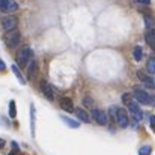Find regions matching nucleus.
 <instances>
[{"mask_svg":"<svg viewBox=\"0 0 155 155\" xmlns=\"http://www.w3.org/2000/svg\"><path fill=\"white\" fill-rule=\"evenodd\" d=\"M33 51H32V48L30 47H27V45H24V47H21L17 54H15V60H17V66L18 68H24L32 59H33Z\"/></svg>","mask_w":155,"mask_h":155,"instance_id":"nucleus-1","label":"nucleus"},{"mask_svg":"<svg viewBox=\"0 0 155 155\" xmlns=\"http://www.w3.org/2000/svg\"><path fill=\"white\" fill-rule=\"evenodd\" d=\"M20 41H21V33H20L18 29H12V30L6 32V35H5V42H6V45H8L9 48H15V47L20 44Z\"/></svg>","mask_w":155,"mask_h":155,"instance_id":"nucleus-2","label":"nucleus"},{"mask_svg":"<svg viewBox=\"0 0 155 155\" xmlns=\"http://www.w3.org/2000/svg\"><path fill=\"white\" fill-rule=\"evenodd\" d=\"M116 124H117L120 128H127L128 124H130L128 113H127V110L122 108V107H117V108H116Z\"/></svg>","mask_w":155,"mask_h":155,"instance_id":"nucleus-3","label":"nucleus"},{"mask_svg":"<svg viewBox=\"0 0 155 155\" xmlns=\"http://www.w3.org/2000/svg\"><path fill=\"white\" fill-rule=\"evenodd\" d=\"M0 23H2V27H3L6 32H9V30H12V29H17V26H18V18H17L15 15H8V17H3Z\"/></svg>","mask_w":155,"mask_h":155,"instance_id":"nucleus-4","label":"nucleus"},{"mask_svg":"<svg viewBox=\"0 0 155 155\" xmlns=\"http://www.w3.org/2000/svg\"><path fill=\"white\" fill-rule=\"evenodd\" d=\"M127 107H128V110H130V113H131V116L134 117L136 122H140V120L143 119V111H142V108L139 107V103H137V101L133 100Z\"/></svg>","mask_w":155,"mask_h":155,"instance_id":"nucleus-5","label":"nucleus"},{"mask_svg":"<svg viewBox=\"0 0 155 155\" xmlns=\"http://www.w3.org/2000/svg\"><path fill=\"white\" fill-rule=\"evenodd\" d=\"M133 98L139 104L148 105V104H149V100H151V95H149L148 92H145L143 89H134V91H133Z\"/></svg>","mask_w":155,"mask_h":155,"instance_id":"nucleus-6","label":"nucleus"},{"mask_svg":"<svg viewBox=\"0 0 155 155\" xmlns=\"http://www.w3.org/2000/svg\"><path fill=\"white\" fill-rule=\"evenodd\" d=\"M92 119L98 124V125H107L108 124V116L107 113L101 108H94L92 110Z\"/></svg>","mask_w":155,"mask_h":155,"instance_id":"nucleus-7","label":"nucleus"},{"mask_svg":"<svg viewBox=\"0 0 155 155\" xmlns=\"http://www.w3.org/2000/svg\"><path fill=\"white\" fill-rule=\"evenodd\" d=\"M18 9V5L15 0H0V11L5 14H11L15 12Z\"/></svg>","mask_w":155,"mask_h":155,"instance_id":"nucleus-8","label":"nucleus"},{"mask_svg":"<svg viewBox=\"0 0 155 155\" xmlns=\"http://www.w3.org/2000/svg\"><path fill=\"white\" fill-rule=\"evenodd\" d=\"M41 91L44 94V97L48 100V101H53L54 100V92H53V87L47 83V81H41Z\"/></svg>","mask_w":155,"mask_h":155,"instance_id":"nucleus-9","label":"nucleus"},{"mask_svg":"<svg viewBox=\"0 0 155 155\" xmlns=\"http://www.w3.org/2000/svg\"><path fill=\"white\" fill-rule=\"evenodd\" d=\"M60 107H62L65 111H68V113L74 111V108H75L71 98H60Z\"/></svg>","mask_w":155,"mask_h":155,"instance_id":"nucleus-10","label":"nucleus"},{"mask_svg":"<svg viewBox=\"0 0 155 155\" xmlns=\"http://www.w3.org/2000/svg\"><path fill=\"white\" fill-rule=\"evenodd\" d=\"M145 41L151 48L155 50V29H148V32L145 35Z\"/></svg>","mask_w":155,"mask_h":155,"instance_id":"nucleus-11","label":"nucleus"},{"mask_svg":"<svg viewBox=\"0 0 155 155\" xmlns=\"http://www.w3.org/2000/svg\"><path fill=\"white\" fill-rule=\"evenodd\" d=\"M74 110H75V114H77V117H78L80 120H83L84 124L91 122V116L87 114V111H86L84 108H81V107H77V108H74Z\"/></svg>","mask_w":155,"mask_h":155,"instance_id":"nucleus-12","label":"nucleus"},{"mask_svg":"<svg viewBox=\"0 0 155 155\" xmlns=\"http://www.w3.org/2000/svg\"><path fill=\"white\" fill-rule=\"evenodd\" d=\"M137 77H139L146 86H154V80H152L148 74H145L143 71H137Z\"/></svg>","mask_w":155,"mask_h":155,"instance_id":"nucleus-13","label":"nucleus"},{"mask_svg":"<svg viewBox=\"0 0 155 155\" xmlns=\"http://www.w3.org/2000/svg\"><path fill=\"white\" fill-rule=\"evenodd\" d=\"M36 72H38V63H36L35 60H32V62H30V66H29V72H27L29 80H33L35 75H36Z\"/></svg>","mask_w":155,"mask_h":155,"instance_id":"nucleus-14","label":"nucleus"},{"mask_svg":"<svg viewBox=\"0 0 155 155\" xmlns=\"http://www.w3.org/2000/svg\"><path fill=\"white\" fill-rule=\"evenodd\" d=\"M11 69H12V72L15 74V77L18 78V81H20L21 84H26V78L21 75V72H20V68H18L17 65H12V66H11Z\"/></svg>","mask_w":155,"mask_h":155,"instance_id":"nucleus-15","label":"nucleus"},{"mask_svg":"<svg viewBox=\"0 0 155 155\" xmlns=\"http://www.w3.org/2000/svg\"><path fill=\"white\" fill-rule=\"evenodd\" d=\"M133 56H134V60H136V62H140V60L143 59V48L137 45V47L134 48V51H133Z\"/></svg>","mask_w":155,"mask_h":155,"instance_id":"nucleus-16","label":"nucleus"},{"mask_svg":"<svg viewBox=\"0 0 155 155\" xmlns=\"http://www.w3.org/2000/svg\"><path fill=\"white\" fill-rule=\"evenodd\" d=\"M30 130H32V134L35 136V105L33 104L30 105Z\"/></svg>","mask_w":155,"mask_h":155,"instance_id":"nucleus-17","label":"nucleus"},{"mask_svg":"<svg viewBox=\"0 0 155 155\" xmlns=\"http://www.w3.org/2000/svg\"><path fill=\"white\" fill-rule=\"evenodd\" d=\"M62 120H63L68 127H71V128H78V127H80V122H75V120H72V119H69V117H66V116H62Z\"/></svg>","mask_w":155,"mask_h":155,"instance_id":"nucleus-18","label":"nucleus"},{"mask_svg":"<svg viewBox=\"0 0 155 155\" xmlns=\"http://www.w3.org/2000/svg\"><path fill=\"white\" fill-rule=\"evenodd\" d=\"M83 107L84 108H95V101L91 97H84L83 98Z\"/></svg>","mask_w":155,"mask_h":155,"instance_id":"nucleus-19","label":"nucleus"},{"mask_svg":"<svg viewBox=\"0 0 155 155\" xmlns=\"http://www.w3.org/2000/svg\"><path fill=\"white\" fill-rule=\"evenodd\" d=\"M143 18H145V24H146V27H148V29H154L155 27V20L154 18H152L151 15H145Z\"/></svg>","mask_w":155,"mask_h":155,"instance_id":"nucleus-20","label":"nucleus"},{"mask_svg":"<svg viewBox=\"0 0 155 155\" xmlns=\"http://www.w3.org/2000/svg\"><path fill=\"white\" fill-rule=\"evenodd\" d=\"M146 68H148V72H149V74H155V57H152V59L148 60Z\"/></svg>","mask_w":155,"mask_h":155,"instance_id":"nucleus-21","label":"nucleus"},{"mask_svg":"<svg viewBox=\"0 0 155 155\" xmlns=\"http://www.w3.org/2000/svg\"><path fill=\"white\" fill-rule=\"evenodd\" d=\"M9 116H11L12 119L17 116V108H15V101H14V100L9 103Z\"/></svg>","mask_w":155,"mask_h":155,"instance_id":"nucleus-22","label":"nucleus"},{"mask_svg":"<svg viewBox=\"0 0 155 155\" xmlns=\"http://www.w3.org/2000/svg\"><path fill=\"white\" fill-rule=\"evenodd\" d=\"M151 152H152V148H151L149 145H145L143 148L139 149V155H149Z\"/></svg>","mask_w":155,"mask_h":155,"instance_id":"nucleus-23","label":"nucleus"},{"mask_svg":"<svg viewBox=\"0 0 155 155\" xmlns=\"http://www.w3.org/2000/svg\"><path fill=\"white\" fill-rule=\"evenodd\" d=\"M133 100H134V98H133V95H130V94H124V95H122V103L125 104V105H128Z\"/></svg>","mask_w":155,"mask_h":155,"instance_id":"nucleus-24","label":"nucleus"},{"mask_svg":"<svg viewBox=\"0 0 155 155\" xmlns=\"http://www.w3.org/2000/svg\"><path fill=\"white\" fill-rule=\"evenodd\" d=\"M151 128L154 130L155 133V116H151Z\"/></svg>","mask_w":155,"mask_h":155,"instance_id":"nucleus-25","label":"nucleus"},{"mask_svg":"<svg viewBox=\"0 0 155 155\" xmlns=\"http://www.w3.org/2000/svg\"><path fill=\"white\" fill-rule=\"evenodd\" d=\"M0 71H6V65H5V62L0 59Z\"/></svg>","mask_w":155,"mask_h":155,"instance_id":"nucleus-26","label":"nucleus"},{"mask_svg":"<svg viewBox=\"0 0 155 155\" xmlns=\"http://www.w3.org/2000/svg\"><path fill=\"white\" fill-rule=\"evenodd\" d=\"M137 2L142 5H151V0H137Z\"/></svg>","mask_w":155,"mask_h":155,"instance_id":"nucleus-27","label":"nucleus"},{"mask_svg":"<svg viewBox=\"0 0 155 155\" xmlns=\"http://www.w3.org/2000/svg\"><path fill=\"white\" fill-rule=\"evenodd\" d=\"M149 104L155 107V95H151V100H149Z\"/></svg>","mask_w":155,"mask_h":155,"instance_id":"nucleus-28","label":"nucleus"},{"mask_svg":"<svg viewBox=\"0 0 155 155\" xmlns=\"http://www.w3.org/2000/svg\"><path fill=\"white\" fill-rule=\"evenodd\" d=\"M5 145H6V142L0 137V149H3V148H5Z\"/></svg>","mask_w":155,"mask_h":155,"instance_id":"nucleus-29","label":"nucleus"},{"mask_svg":"<svg viewBox=\"0 0 155 155\" xmlns=\"http://www.w3.org/2000/svg\"><path fill=\"white\" fill-rule=\"evenodd\" d=\"M8 155H18V154H17V151H15V152H9Z\"/></svg>","mask_w":155,"mask_h":155,"instance_id":"nucleus-30","label":"nucleus"},{"mask_svg":"<svg viewBox=\"0 0 155 155\" xmlns=\"http://www.w3.org/2000/svg\"><path fill=\"white\" fill-rule=\"evenodd\" d=\"M154 84H155V80H154Z\"/></svg>","mask_w":155,"mask_h":155,"instance_id":"nucleus-31","label":"nucleus"}]
</instances>
